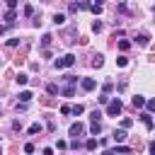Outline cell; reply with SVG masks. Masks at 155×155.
I'll list each match as a JSON object with an SVG mask.
<instances>
[{"instance_id": "cell-1", "label": "cell", "mask_w": 155, "mask_h": 155, "mask_svg": "<svg viewBox=\"0 0 155 155\" xmlns=\"http://www.w3.org/2000/svg\"><path fill=\"white\" fill-rule=\"evenodd\" d=\"M121 109H124L121 99H111V102H107V116H119Z\"/></svg>"}, {"instance_id": "cell-2", "label": "cell", "mask_w": 155, "mask_h": 155, "mask_svg": "<svg viewBox=\"0 0 155 155\" xmlns=\"http://www.w3.org/2000/svg\"><path fill=\"white\" fill-rule=\"evenodd\" d=\"M70 65H75V56H73V53H65L63 58L56 61V68H58V70H61V68H70Z\"/></svg>"}, {"instance_id": "cell-3", "label": "cell", "mask_w": 155, "mask_h": 155, "mask_svg": "<svg viewBox=\"0 0 155 155\" xmlns=\"http://www.w3.org/2000/svg\"><path fill=\"white\" fill-rule=\"evenodd\" d=\"M68 131H70V136H75V138H78V136H82V133H85V124L75 121V124H70V128H68Z\"/></svg>"}, {"instance_id": "cell-4", "label": "cell", "mask_w": 155, "mask_h": 155, "mask_svg": "<svg viewBox=\"0 0 155 155\" xmlns=\"http://www.w3.org/2000/svg\"><path fill=\"white\" fill-rule=\"evenodd\" d=\"M90 7V0H75L70 2V12H78V10H87Z\"/></svg>"}, {"instance_id": "cell-5", "label": "cell", "mask_w": 155, "mask_h": 155, "mask_svg": "<svg viewBox=\"0 0 155 155\" xmlns=\"http://www.w3.org/2000/svg\"><path fill=\"white\" fill-rule=\"evenodd\" d=\"M80 87H82L85 92H90V90H94V87H97V82H94L92 78H82V80H80Z\"/></svg>"}, {"instance_id": "cell-6", "label": "cell", "mask_w": 155, "mask_h": 155, "mask_svg": "<svg viewBox=\"0 0 155 155\" xmlns=\"http://www.w3.org/2000/svg\"><path fill=\"white\" fill-rule=\"evenodd\" d=\"M2 19H5V22H7V24H15V19H17V12H15V10H12V7H10V10H7V12H5V15H2Z\"/></svg>"}, {"instance_id": "cell-7", "label": "cell", "mask_w": 155, "mask_h": 155, "mask_svg": "<svg viewBox=\"0 0 155 155\" xmlns=\"http://www.w3.org/2000/svg\"><path fill=\"white\" fill-rule=\"evenodd\" d=\"M143 107H145V97L136 94V97H133V109H143Z\"/></svg>"}, {"instance_id": "cell-8", "label": "cell", "mask_w": 155, "mask_h": 155, "mask_svg": "<svg viewBox=\"0 0 155 155\" xmlns=\"http://www.w3.org/2000/svg\"><path fill=\"white\" fill-rule=\"evenodd\" d=\"M90 131H92V136H97V133L102 131V124H99V119H92V124H90Z\"/></svg>"}, {"instance_id": "cell-9", "label": "cell", "mask_w": 155, "mask_h": 155, "mask_svg": "<svg viewBox=\"0 0 155 155\" xmlns=\"http://www.w3.org/2000/svg\"><path fill=\"white\" fill-rule=\"evenodd\" d=\"M90 10H92L94 15H102V10H104V5H102V2L97 0V2H90Z\"/></svg>"}, {"instance_id": "cell-10", "label": "cell", "mask_w": 155, "mask_h": 155, "mask_svg": "<svg viewBox=\"0 0 155 155\" xmlns=\"http://www.w3.org/2000/svg\"><path fill=\"white\" fill-rule=\"evenodd\" d=\"M136 41H138V46H148V44H150V36H148V34H138Z\"/></svg>"}, {"instance_id": "cell-11", "label": "cell", "mask_w": 155, "mask_h": 155, "mask_svg": "<svg viewBox=\"0 0 155 155\" xmlns=\"http://www.w3.org/2000/svg\"><path fill=\"white\" fill-rule=\"evenodd\" d=\"M92 65H94V68H102V65H104V56H102V53L92 56Z\"/></svg>"}, {"instance_id": "cell-12", "label": "cell", "mask_w": 155, "mask_h": 155, "mask_svg": "<svg viewBox=\"0 0 155 155\" xmlns=\"http://www.w3.org/2000/svg\"><path fill=\"white\" fill-rule=\"evenodd\" d=\"M124 138H126V128H119V131H114V140H116V143H121Z\"/></svg>"}, {"instance_id": "cell-13", "label": "cell", "mask_w": 155, "mask_h": 155, "mask_svg": "<svg viewBox=\"0 0 155 155\" xmlns=\"http://www.w3.org/2000/svg\"><path fill=\"white\" fill-rule=\"evenodd\" d=\"M15 80H17V85H27L29 75H27V73H17V78H15Z\"/></svg>"}, {"instance_id": "cell-14", "label": "cell", "mask_w": 155, "mask_h": 155, "mask_svg": "<svg viewBox=\"0 0 155 155\" xmlns=\"http://www.w3.org/2000/svg\"><path fill=\"white\" fill-rule=\"evenodd\" d=\"M31 97H34V94H31L29 90H22V92H19V102H29Z\"/></svg>"}, {"instance_id": "cell-15", "label": "cell", "mask_w": 155, "mask_h": 155, "mask_svg": "<svg viewBox=\"0 0 155 155\" xmlns=\"http://www.w3.org/2000/svg\"><path fill=\"white\" fill-rule=\"evenodd\" d=\"M140 119H143V124H145V128H153V119H150V114H140Z\"/></svg>"}, {"instance_id": "cell-16", "label": "cell", "mask_w": 155, "mask_h": 155, "mask_svg": "<svg viewBox=\"0 0 155 155\" xmlns=\"http://www.w3.org/2000/svg\"><path fill=\"white\" fill-rule=\"evenodd\" d=\"M63 22H65V15L56 12V15H53V24H63Z\"/></svg>"}, {"instance_id": "cell-17", "label": "cell", "mask_w": 155, "mask_h": 155, "mask_svg": "<svg viewBox=\"0 0 155 155\" xmlns=\"http://www.w3.org/2000/svg\"><path fill=\"white\" fill-rule=\"evenodd\" d=\"M116 65H119V68H126V65H128V58H126V56H119V58H116Z\"/></svg>"}, {"instance_id": "cell-18", "label": "cell", "mask_w": 155, "mask_h": 155, "mask_svg": "<svg viewBox=\"0 0 155 155\" xmlns=\"http://www.w3.org/2000/svg\"><path fill=\"white\" fill-rule=\"evenodd\" d=\"M85 148H87V150H94V148H97V138H87Z\"/></svg>"}, {"instance_id": "cell-19", "label": "cell", "mask_w": 155, "mask_h": 155, "mask_svg": "<svg viewBox=\"0 0 155 155\" xmlns=\"http://www.w3.org/2000/svg\"><path fill=\"white\" fill-rule=\"evenodd\" d=\"M51 39H53V36H51V34H44V36H41V46H44V48H46V46H48V44H51Z\"/></svg>"}, {"instance_id": "cell-20", "label": "cell", "mask_w": 155, "mask_h": 155, "mask_svg": "<svg viewBox=\"0 0 155 155\" xmlns=\"http://www.w3.org/2000/svg\"><path fill=\"white\" fill-rule=\"evenodd\" d=\"M119 48H121V51H128V48H131V41L121 39V41H119Z\"/></svg>"}, {"instance_id": "cell-21", "label": "cell", "mask_w": 155, "mask_h": 155, "mask_svg": "<svg viewBox=\"0 0 155 155\" xmlns=\"http://www.w3.org/2000/svg\"><path fill=\"white\" fill-rule=\"evenodd\" d=\"M73 94H75V87H73V85H68V87L63 90V97H73Z\"/></svg>"}, {"instance_id": "cell-22", "label": "cell", "mask_w": 155, "mask_h": 155, "mask_svg": "<svg viewBox=\"0 0 155 155\" xmlns=\"http://www.w3.org/2000/svg\"><path fill=\"white\" fill-rule=\"evenodd\" d=\"M70 111L78 116V114H82V111H85V107H82V104H75V107H70Z\"/></svg>"}, {"instance_id": "cell-23", "label": "cell", "mask_w": 155, "mask_h": 155, "mask_svg": "<svg viewBox=\"0 0 155 155\" xmlns=\"http://www.w3.org/2000/svg\"><path fill=\"white\" fill-rule=\"evenodd\" d=\"M39 131H41V124H31V126H29V133H31V136L39 133Z\"/></svg>"}, {"instance_id": "cell-24", "label": "cell", "mask_w": 155, "mask_h": 155, "mask_svg": "<svg viewBox=\"0 0 155 155\" xmlns=\"http://www.w3.org/2000/svg\"><path fill=\"white\" fill-rule=\"evenodd\" d=\"M63 80H65V82H68V85H75V82H78V78H75V75H65V78H63Z\"/></svg>"}, {"instance_id": "cell-25", "label": "cell", "mask_w": 155, "mask_h": 155, "mask_svg": "<svg viewBox=\"0 0 155 155\" xmlns=\"http://www.w3.org/2000/svg\"><path fill=\"white\" fill-rule=\"evenodd\" d=\"M111 90H114V82H107V85H104V87H102V92H104V94H109V92H111Z\"/></svg>"}, {"instance_id": "cell-26", "label": "cell", "mask_w": 155, "mask_h": 155, "mask_svg": "<svg viewBox=\"0 0 155 155\" xmlns=\"http://www.w3.org/2000/svg\"><path fill=\"white\" fill-rule=\"evenodd\" d=\"M92 31H102V22H99V19L92 22Z\"/></svg>"}, {"instance_id": "cell-27", "label": "cell", "mask_w": 155, "mask_h": 155, "mask_svg": "<svg viewBox=\"0 0 155 155\" xmlns=\"http://www.w3.org/2000/svg\"><path fill=\"white\" fill-rule=\"evenodd\" d=\"M46 92H48V94H58V87H56V85H48Z\"/></svg>"}, {"instance_id": "cell-28", "label": "cell", "mask_w": 155, "mask_h": 155, "mask_svg": "<svg viewBox=\"0 0 155 155\" xmlns=\"http://www.w3.org/2000/svg\"><path fill=\"white\" fill-rule=\"evenodd\" d=\"M131 124H133L131 119H121V128H131Z\"/></svg>"}, {"instance_id": "cell-29", "label": "cell", "mask_w": 155, "mask_h": 155, "mask_svg": "<svg viewBox=\"0 0 155 155\" xmlns=\"http://www.w3.org/2000/svg\"><path fill=\"white\" fill-rule=\"evenodd\" d=\"M114 150H116V153H128V150H131V148H128V145H116V148H114Z\"/></svg>"}, {"instance_id": "cell-30", "label": "cell", "mask_w": 155, "mask_h": 155, "mask_svg": "<svg viewBox=\"0 0 155 155\" xmlns=\"http://www.w3.org/2000/svg\"><path fill=\"white\" fill-rule=\"evenodd\" d=\"M145 107H148V111H155V99H148Z\"/></svg>"}, {"instance_id": "cell-31", "label": "cell", "mask_w": 155, "mask_h": 155, "mask_svg": "<svg viewBox=\"0 0 155 155\" xmlns=\"http://www.w3.org/2000/svg\"><path fill=\"white\" fill-rule=\"evenodd\" d=\"M24 15H27V17L34 15V7H31V5H24Z\"/></svg>"}, {"instance_id": "cell-32", "label": "cell", "mask_w": 155, "mask_h": 155, "mask_svg": "<svg viewBox=\"0 0 155 155\" xmlns=\"http://www.w3.org/2000/svg\"><path fill=\"white\" fill-rule=\"evenodd\" d=\"M107 102H109V94H104V92H102V97H99V104H107Z\"/></svg>"}, {"instance_id": "cell-33", "label": "cell", "mask_w": 155, "mask_h": 155, "mask_svg": "<svg viewBox=\"0 0 155 155\" xmlns=\"http://www.w3.org/2000/svg\"><path fill=\"white\" fill-rule=\"evenodd\" d=\"M61 114H63V116H65V114H70V107H68V104H63V107H61Z\"/></svg>"}, {"instance_id": "cell-34", "label": "cell", "mask_w": 155, "mask_h": 155, "mask_svg": "<svg viewBox=\"0 0 155 155\" xmlns=\"http://www.w3.org/2000/svg\"><path fill=\"white\" fill-rule=\"evenodd\" d=\"M5 2H7V7H12V10H15V7H17V2H19V0H5Z\"/></svg>"}, {"instance_id": "cell-35", "label": "cell", "mask_w": 155, "mask_h": 155, "mask_svg": "<svg viewBox=\"0 0 155 155\" xmlns=\"http://www.w3.org/2000/svg\"><path fill=\"white\" fill-rule=\"evenodd\" d=\"M150 153H153V155H155V140H153V143H150Z\"/></svg>"}, {"instance_id": "cell-36", "label": "cell", "mask_w": 155, "mask_h": 155, "mask_svg": "<svg viewBox=\"0 0 155 155\" xmlns=\"http://www.w3.org/2000/svg\"><path fill=\"white\" fill-rule=\"evenodd\" d=\"M44 2H48V0H44Z\"/></svg>"}]
</instances>
